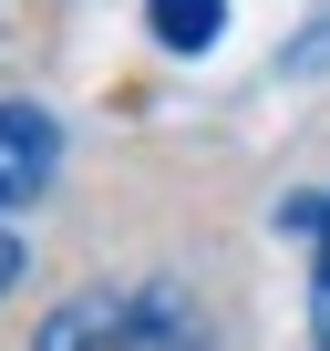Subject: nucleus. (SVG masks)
I'll return each mask as SVG.
<instances>
[{
	"label": "nucleus",
	"instance_id": "1",
	"mask_svg": "<svg viewBox=\"0 0 330 351\" xmlns=\"http://www.w3.org/2000/svg\"><path fill=\"white\" fill-rule=\"evenodd\" d=\"M31 351H217V330L165 279H93V289L42 310Z\"/></svg>",
	"mask_w": 330,
	"mask_h": 351
},
{
	"label": "nucleus",
	"instance_id": "3",
	"mask_svg": "<svg viewBox=\"0 0 330 351\" xmlns=\"http://www.w3.org/2000/svg\"><path fill=\"white\" fill-rule=\"evenodd\" d=\"M279 228L309 248V351H330V186L279 197Z\"/></svg>",
	"mask_w": 330,
	"mask_h": 351
},
{
	"label": "nucleus",
	"instance_id": "5",
	"mask_svg": "<svg viewBox=\"0 0 330 351\" xmlns=\"http://www.w3.org/2000/svg\"><path fill=\"white\" fill-rule=\"evenodd\" d=\"M21 258H31V248H21V217H0V300H11V279H21Z\"/></svg>",
	"mask_w": 330,
	"mask_h": 351
},
{
	"label": "nucleus",
	"instance_id": "2",
	"mask_svg": "<svg viewBox=\"0 0 330 351\" xmlns=\"http://www.w3.org/2000/svg\"><path fill=\"white\" fill-rule=\"evenodd\" d=\"M52 176H62V124L42 104H0V217L42 207Z\"/></svg>",
	"mask_w": 330,
	"mask_h": 351
},
{
	"label": "nucleus",
	"instance_id": "4",
	"mask_svg": "<svg viewBox=\"0 0 330 351\" xmlns=\"http://www.w3.org/2000/svg\"><path fill=\"white\" fill-rule=\"evenodd\" d=\"M144 32H155L165 52H217L227 0H144Z\"/></svg>",
	"mask_w": 330,
	"mask_h": 351
}]
</instances>
